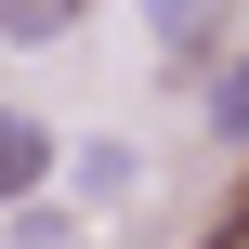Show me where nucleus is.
Segmentation results:
<instances>
[{"label": "nucleus", "instance_id": "1", "mask_svg": "<svg viewBox=\"0 0 249 249\" xmlns=\"http://www.w3.org/2000/svg\"><path fill=\"white\" fill-rule=\"evenodd\" d=\"M223 26H236V0H144V39H158L171 79H197V66L223 53Z\"/></svg>", "mask_w": 249, "mask_h": 249}, {"label": "nucleus", "instance_id": "2", "mask_svg": "<svg viewBox=\"0 0 249 249\" xmlns=\"http://www.w3.org/2000/svg\"><path fill=\"white\" fill-rule=\"evenodd\" d=\"M53 158H66V144H53L26 105H0V210H26V197L53 184Z\"/></svg>", "mask_w": 249, "mask_h": 249}, {"label": "nucleus", "instance_id": "3", "mask_svg": "<svg viewBox=\"0 0 249 249\" xmlns=\"http://www.w3.org/2000/svg\"><path fill=\"white\" fill-rule=\"evenodd\" d=\"M66 26H79L66 0H0V53H53Z\"/></svg>", "mask_w": 249, "mask_h": 249}, {"label": "nucleus", "instance_id": "4", "mask_svg": "<svg viewBox=\"0 0 249 249\" xmlns=\"http://www.w3.org/2000/svg\"><path fill=\"white\" fill-rule=\"evenodd\" d=\"M79 197H92V210L131 197V144H79Z\"/></svg>", "mask_w": 249, "mask_h": 249}, {"label": "nucleus", "instance_id": "5", "mask_svg": "<svg viewBox=\"0 0 249 249\" xmlns=\"http://www.w3.org/2000/svg\"><path fill=\"white\" fill-rule=\"evenodd\" d=\"M210 131H223V144H249V53L210 79Z\"/></svg>", "mask_w": 249, "mask_h": 249}, {"label": "nucleus", "instance_id": "6", "mask_svg": "<svg viewBox=\"0 0 249 249\" xmlns=\"http://www.w3.org/2000/svg\"><path fill=\"white\" fill-rule=\"evenodd\" d=\"M13 249H66V210H39V197H26V210H13Z\"/></svg>", "mask_w": 249, "mask_h": 249}, {"label": "nucleus", "instance_id": "7", "mask_svg": "<svg viewBox=\"0 0 249 249\" xmlns=\"http://www.w3.org/2000/svg\"><path fill=\"white\" fill-rule=\"evenodd\" d=\"M197 249H249V210H236V223H210V236H197Z\"/></svg>", "mask_w": 249, "mask_h": 249}, {"label": "nucleus", "instance_id": "8", "mask_svg": "<svg viewBox=\"0 0 249 249\" xmlns=\"http://www.w3.org/2000/svg\"><path fill=\"white\" fill-rule=\"evenodd\" d=\"M66 13H92V0H66Z\"/></svg>", "mask_w": 249, "mask_h": 249}]
</instances>
